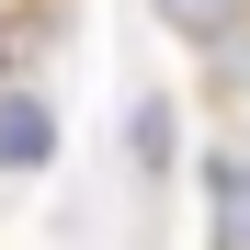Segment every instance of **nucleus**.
<instances>
[{"mask_svg": "<svg viewBox=\"0 0 250 250\" xmlns=\"http://www.w3.org/2000/svg\"><path fill=\"white\" fill-rule=\"evenodd\" d=\"M205 205H216V250H250V148L205 159Z\"/></svg>", "mask_w": 250, "mask_h": 250, "instance_id": "obj_1", "label": "nucleus"}, {"mask_svg": "<svg viewBox=\"0 0 250 250\" xmlns=\"http://www.w3.org/2000/svg\"><path fill=\"white\" fill-rule=\"evenodd\" d=\"M159 23H171L182 46H228V34L250 23V0H159Z\"/></svg>", "mask_w": 250, "mask_h": 250, "instance_id": "obj_2", "label": "nucleus"}, {"mask_svg": "<svg viewBox=\"0 0 250 250\" xmlns=\"http://www.w3.org/2000/svg\"><path fill=\"white\" fill-rule=\"evenodd\" d=\"M0 159H12V171L46 159V114H34V103H0Z\"/></svg>", "mask_w": 250, "mask_h": 250, "instance_id": "obj_3", "label": "nucleus"}]
</instances>
